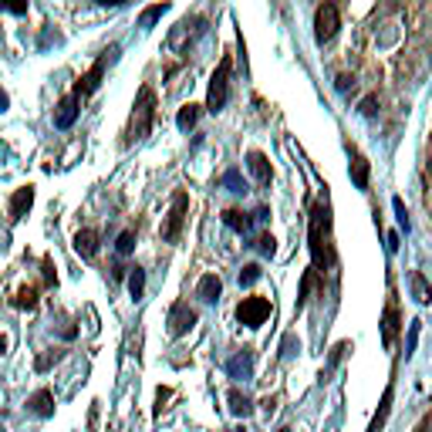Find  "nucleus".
<instances>
[{
    "mask_svg": "<svg viewBox=\"0 0 432 432\" xmlns=\"http://www.w3.org/2000/svg\"><path fill=\"white\" fill-rule=\"evenodd\" d=\"M415 345H419V321H412L408 325V341H406V358L415 352Z\"/></svg>",
    "mask_w": 432,
    "mask_h": 432,
    "instance_id": "30",
    "label": "nucleus"
},
{
    "mask_svg": "<svg viewBox=\"0 0 432 432\" xmlns=\"http://www.w3.org/2000/svg\"><path fill=\"white\" fill-rule=\"evenodd\" d=\"M54 361H58V355H41V358H37V372H48Z\"/></svg>",
    "mask_w": 432,
    "mask_h": 432,
    "instance_id": "34",
    "label": "nucleus"
},
{
    "mask_svg": "<svg viewBox=\"0 0 432 432\" xmlns=\"http://www.w3.org/2000/svg\"><path fill=\"white\" fill-rule=\"evenodd\" d=\"M155 119V92L153 88H142L139 98H135V112H132V128H128V139H146Z\"/></svg>",
    "mask_w": 432,
    "mask_h": 432,
    "instance_id": "1",
    "label": "nucleus"
},
{
    "mask_svg": "<svg viewBox=\"0 0 432 432\" xmlns=\"http://www.w3.org/2000/svg\"><path fill=\"white\" fill-rule=\"evenodd\" d=\"M230 71H233V61H230V58H223V61H220V68H216V71H213V78H209V92H206V108H209V112H220V108L227 105Z\"/></svg>",
    "mask_w": 432,
    "mask_h": 432,
    "instance_id": "2",
    "label": "nucleus"
},
{
    "mask_svg": "<svg viewBox=\"0 0 432 432\" xmlns=\"http://www.w3.org/2000/svg\"><path fill=\"white\" fill-rule=\"evenodd\" d=\"M338 27H341L338 7H334V3H321V7L314 10V37L325 44V41H331V37L338 34Z\"/></svg>",
    "mask_w": 432,
    "mask_h": 432,
    "instance_id": "5",
    "label": "nucleus"
},
{
    "mask_svg": "<svg viewBox=\"0 0 432 432\" xmlns=\"http://www.w3.org/2000/svg\"><path fill=\"white\" fill-rule=\"evenodd\" d=\"M223 186H227L230 193H243V189H247V182L240 179V173H236V169H230L227 176H223Z\"/></svg>",
    "mask_w": 432,
    "mask_h": 432,
    "instance_id": "26",
    "label": "nucleus"
},
{
    "mask_svg": "<svg viewBox=\"0 0 432 432\" xmlns=\"http://www.w3.org/2000/svg\"><path fill=\"white\" fill-rule=\"evenodd\" d=\"M311 287H314V270H307L304 280H301V294H297V307H304L307 294H311Z\"/></svg>",
    "mask_w": 432,
    "mask_h": 432,
    "instance_id": "29",
    "label": "nucleus"
},
{
    "mask_svg": "<svg viewBox=\"0 0 432 432\" xmlns=\"http://www.w3.org/2000/svg\"><path fill=\"white\" fill-rule=\"evenodd\" d=\"M280 432H291V429H280Z\"/></svg>",
    "mask_w": 432,
    "mask_h": 432,
    "instance_id": "42",
    "label": "nucleus"
},
{
    "mask_svg": "<svg viewBox=\"0 0 432 432\" xmlns=\"http://www.w3.org/2000/svg\"><path fill=\"white\" fill-rule=\"evenodd\" d=\"M419 432H432V412L422 419V422H419Z\"/></svg>",
    "mask_w": 432,
    "mask_h": 432,
    "instance_id": "39",
    "label": "nucleus"
},
{
    "mask_svg": "<svg viewBox=\"0 0 432 432\" xmlns=\"http://www.w3.org/2000/svg\"><path fill=\"white\" fill-rule=\"evenodd\" d=\"M388 408H392V388H385V395H381V402H379V412H375V419H372L368 432H379L381 426H385V419H388Z\"/></svg>",
    "mask_w": 432,
    "mask_h": 432,
    "instance_id": "20",
    "label": "nucleus"
},
{
    "mask_svg": "<svg viewBox=\"0 0 432 432\" xmlns=\"http://www.w3.org/2000/svg\"><path fill=\"white\" fill-rule=\"evenodd\" d=\"M196 325V311L186 304V301H179V304L169 307V334H186V331Z\"/></svg>",
    "mask_w": 432,
    "mask_h": 432,
    "instance_id": "7",
    "label": "nucleus"
},
{
    "mask_svg": "<svg viewBox=\"0 0 432 432\" xmlns=\"http://www.w3.org/2000/svg\"><path fill=\"white\" fill-rule=\"evenodd\" d=\"M375 112H379V98H375V95H368V98L361 102V115H375Z\"/></svg>",
    "mask_w": 432,
    "mask_h": 432,
    "instance_id": "33",
    "label": "nucleus"
},
{
    "mask_svg": "<svg viewBox=\"0 0 432 432\" xmlns=\"http://www.w3.org/2000/svg\"><path fill=\"white\" fill-rule=\"evenodd\" d=\"M395 334H399V311H395V304H388L385 307V318H381V341H385V348L395 345Z\"/></svg>",
    "mask_w": 432,
    "mask_h": 432,
    "instance_id": "14",
    "label": "nucleus"
},
{
    "mask_svg": "<svg viewBox=\"0 0 432 432\" xmlns=\"http://www.w3.org/2000/svg\"><path fill=\"white\" fill-rule=\"evenodd\" d=\"M227 372L233 375V379H243V381H247V379H254V355H250V352L243 348V352H240L236 358H230Z\"/></svg>",
    "mask_w": 432,
    "mask_h": 432,
    "instance_id": "12",
    "label": "nucleus"
},
{
    "mask_svg": "<svg viewBox=\"0 0 432 432\" xmlns=\"http://www.w3.org/2000/svg\"><path fill=\"white\" fill-rule=\"evenodd\" d=\"M352 179H355L358 189H365V186H368V159H361V155L352 159Z\"/></svg>",
    "mask_w": 432,
    "mask_h": 432,
    "instance_id": "23",
    "label": "nucleus"
},
{
    "mask_svg": "<svg viewBox=\"0 0 432 432\" xmlns=\"http://www.w3.org/2000/svg\"><path fill=\"white\" fill-rule=\"evenodd\" d=\"M247 169L257 182H270V162L263 153H247Z\"/></svg>",
    "mask_w": 432,
    "mask_h": 432,
    "instance_id": "15",
    "label": "nucleus"
},
{
    "mask_svg": "<svg viewBox=\"0 0 432 432\" xmlns=\"http://www.w3.org/2000/svg\"><path fill=\"white\" fill-rule=\"evenodd\" d=\"M14 307H37V287H21L17 297H14Z\"/></svg>",
    "mask_w": 432,
    "mask_h": 432,
    "instance_id": "25",
    "label": "nucleus"
},
{
    "mask_svg": "<svg viewBox=\"0 0 432 432\" xmlns=\"http://www.w3.org/2000/svg\"><path fill=\"white\" fill-rule=\"evenodd\" d=\"M348 85H352V78H348V75H338V92H348Z\"/></svg>",
    "mask_w": 432,
    "mask_h": 432,
    "instance_id": "37",
    "label": "nucleus"
},
{
    "mask_svg": "<svg viewBox=\"0 0 432 432\" xmlns=\"http://www.w3.org/2000/svg\"><path fill=\"white\" fill-rule=\"evenodd\" d=\"M328 230V209L318 203L311 209V254H314V263L325 260V247H321V233Z\"/></svg>",
    "mask_w": 432,
    "mask_h": 432,
    "instance_id": "6",
    "label": "nucleus"
},
{
    "mask_svg": "<svg viewBox=\"0 0 432 432\" xmlns=\"http://www.w3.org/2000/svg\"><path fill=\"white\" fill-rule=\"evenodd\" d=\"M223 223H227L230 230H236V233H247V230H250L247 213H240V209H227V213H223Z\"/></svg>",
    "mask_w": 432,
    "mask_h": 432,
    "instance_id": "22",
    "label": "nucleus"
},
{
    "mask_svg": "<svg viewBox=\"0 0 432 432\" xmlns=\"http://www.w3.org/2000/svg\"><path fill=\"white\" fill-rule=\"evenodd\" d=\"M236 318H240V325H247V328H260V325L270 318V301H267V297H243L240 307H236Z\"/></svg>",
    "mask_w": 432,
    "mask_h": 432,
    "instance_id": "4",
    "label": "nucleus"
},
{
    "mask_svg": "<svg viewBox=\"0 0 432 432\" xmlns=\"http://www.w3.org/2000/svg\"><path fill=\"white\" fill-rule=\"evenodd\" d=\"M3 352H7V338L0 334V355H3Z\"/></svg>",
    "mask_w": 432,
    "mask_h": 432,
    "instance_id": "41",
    "label": "nucleus"
},
{
    "mask_svg": "<svg viewBox=\"0 0 432 432\" xmlns=\"http://www.w3.org/2000/svg\"><path fill=\"white\" fill-rule=\"evenodd\" d=\"M78 119V98L75 95H68V98H61L58 105V112H54V126L58 128H71Z\"/></svg>",
    "mask_w": 432,
    "mask_h": 432,
    "instance_id": "13",
    "label": "nucleus"
},
{
    "mask_svg": "<svg viewBox=\"0 0 432 432\" xmlns=\"http://www.w3.org/2000/svg\"><path fill=\"white\" fill-rule=\"evenodd\" d=\"M75 250L81 257H95L98 254V233H95V230H78L75 233Z\"/></svg>",
    "mask_w": 432,
    "mask_h": 432,
    "instance_id": "16",
    "label": "nucleus"
},
{
    "mask_svg": "<svg viewBox=\"0 0 432 432\" xmlns=\"http://www.w3.org/2000/svg\"><path fill=\"white\" fill-rule=\"evenodd\" d=\"M102 75H105V58H98V61H95L85 75L78 78V85H75V92H71V95H75V98H81V95H92V92L102 85Z\"/></svg>",
    "mask_w": 432,
    "mask_h": 432,
    "instance_id": "8",
    "label": "nucleus"
},
{
    "mask_svg": "<svg viewBox=\"0 0 432 432\" xmlns=\"http://www.w3.org/2000/svg\"><path fill=\"white\" fill-rule=\"evenodd\" d=\"M7 108H10V98H7V92H3V88H0V115H3V112H7Z\"/></svg>",
    "mask_w": 432,
    "mask_h": 432,
    "instance_id": "38",
    "label": "nucleus"
},
{
    "mask_svg": "<svg viewBox=\"0 0 432 432\" xmlns=\"http://www.w3.org/2000/svg\"><path fill=\"white\" fill-rule=\"evenodd\" d=\"M166 10H169V3H153V7H146V10H142V17H139V27H142V31H149V27H153L155 21L166 14Z\"/></svg>",
    "mask_w": 432,
    "mask_h": 432,
    "instance_id": "21",
    "label": "nucleus"
},
{
    "mask_svg": "<svg viewBox=\"0 0 432 432\" xmlns=\"http://www.w3.org/2000/svg\"><path fill=\"white\" fill-rule=\"evenodd\" d=\"M115 250H119V254H132V250H135V233H132V230L119 233V243H115Z\"/></svg>",
    "mask_w": 432,
    "mask_h": 432,
    "instance_id": "28",
    "label": "nucleus"
},
{
    "mask_svg": "<svg viewBox=\"0 0 432 432\" xmlns=\"http://www.w3.org/2000/svg\"><path fill=\"white\" fill-rule=\"evenodd\" d=\"M3 10H10V14H27V3H0Z\"/></svg>",
    "mask_w": 432,
    "mask_h": 432,
    "instance_id": "35",
    "label": "nucleus"
},
{
    "mask_svg": "<svg viewBox=\"0 0 432 432\" xmlns=\"http://www.w3.org/2000/svg\"><path fill=\"white\" fill-rule=\"evenodd\" d=\"M257 280H260V267H257V263H247V267L240 270V287H250Z\"/></svg>",
    "mask_w": 432,
    "mask_h": 432,
    "instance_id": "27",
    "label": "nucleus"
},
{
    "mask_svg": "<svg viewBox=\"0 0 432 432\" xmlns=\"http://www.w3.org/2000/svg\"><path fill=\"white\" fill-rule=\"evenodd\" d=\"M196 119H200V105H182V108H179V115H176V126L182 128V132H189V128L196 126Z\"/></svg>",
    "mask_w": 432,
    "mask_h": 432,
    "instance_id": "18",
    "label": "nucleus"
},
{
    "mask_svg": "<svg viewBox=\"0 0 432 432\" xmlns=\"http://www.w3.org/2000/svg\"><path fill=\"white\" fill-rule=\"evenodd\" d=\"M186 213H189V196H186V193H176L169 213H166V220H162V240H169V243L179 240L182 223H186Z\"/></svg>",
    "mask_w": 432,
    "mask_h": 432,
    "instance_id": "3",
    "label": "nucleus"
},
{
    "mask_svg": "<svg viewBox=\"0 0 432 432\" xmlns=\"http://www.w3.org/2000/svg\"><path fill=\"white\" fill-rule=\"evenodd\" d=\"M412 297H415L419 304H429L432 301V287L422 274H412Z\"/></svg>",
    "mask_w": 432,
    "mask_h": 432,
    "instance_id": "19",
    "label": "nucleus"
},
{
    "mask_svg": "<svg viewBox=\"0 0 432 432\" xmlns=\"http://www.w3.org/2000/svg\"><path fill=\"white\" fill-rule=\"evenodd\" d=\"M257 243H260V254L263 257H274V250H277V240H274V236H260Z\"/></svg>",
    "mask_w": 432,
    "mask_h": 432,
    "instance_id": "32",
    "label": "nucleus"
},
{
    "mask_svg": "<svg viewBox=\"0 0 432 432\" xmlns=\"http://www.w3.org/2000/svg\"><path fill=\"white\" fill-rule=\"evenodd\" d=\"M196 294H200V301H206V304L220 301V294H223V280L216 277V274H206V277H200V284H196Z\"/></svg>",
    "mask_w": 432,
    "mask_h": 432,
    "instance_id": "11",
    "label": "nucleus"
},
{
    "mask_svg": "<svg viewBox=\"0 0 432 432\" xmlns=\"http://www.w3.org/2000/svg\"><path fill=\"white\" fill-rule=\"evenodd\" d=\"M227 402H230V412H233V415H250V408H254V402H250L240 388H233V392H230Z\"/></svg>",
    "mask_w": 432,
    "mask_h": 432,
    "instance_id": "17",
    "label": "nucleus"
},
{
    "mask_svg": "<svg viewBox=\"0 0 432 432\" xmlns=\"http://www.w3.org/2000/svg\"><path fill=\"white\" fill-rule=\"evenodd\" d=\"M388 250H399V233H388Z\"/></svg>",
    "mask_w": 432,
    "mask_h": 432,
    "instance_id": "40",
    "label": "nucleus"
},
{
    "mask_svg": "<svg viewBox=\"0 0 432 432\" xmlns=\"http://www.w3.org/2000/svg\"><path fill=\"white\" fill-rule=\"evenodd\" d=\"M31 206H34V186H21V189L10 196V216H14V220H24Z\"/></svg>",
    "mask_w": 432,
    "mask_h": 432,
    "instance_id": "10",
    "label": "nucleus"
},
{
    "mask_svg": "<svg viewBox=\"0 0 432 432\" xmlns=\"http://www.w3.org/2000/svg\"><path fill=\"white\" fill-rule=\"evenodd\" d=\"M392 206H395V216H399V227H402V230L408 233V213H406V203H402V200L395 196V200H392Z\"/></svg>",
    "mask_w": 432,
    "mask_h": 432,
    "instance_id": "31",
    "label": "nucleus"
},
{
    "mask_svg": "<svg viewBox=\"0 0 432 432\" xmlns=\"http://www.w3.org/2000/svg\"><path fill=\"white\" fill-rule=\"evenodd\" d=\"M294 355V338H284V358Z\"/></svg>",
    "mask_w": 432,
    "mask_h": 432,
    "instance_id": "36",
    "label": "nucleus"
},
{
    "mask_svg": "<svg viewBox=\"0 0 432 432\" xmlns=\"http://www.w3.org/2000/svg\"><path fill=\"white\" fill-rule=\"evenodd\" d=\"M27 408H31L34 415H41V419H51L54 415V395L48 388H37V392L27 399Z\"/></svg>",
    "mask_w": 432,
    "mask_h": 432,
    "instance_id": "9",
    "label": "nucleus"
},
{
    "mask_svg": "<svg viewBox=\"0 0 432 432\" xmlns=\"http://www.w3.org/2000/svg\"><path fill=\"white\" fill-rule=\"evenodd\" d=\"M142 291H146V270H139V267H135V270L128 274V294L139 301V297H142Z\"/></svg>",
    "mask_w": 432,
    "mask_h": 432,
    "instance_id": "24",
    "label": "nucleus"
}]
</instances>
